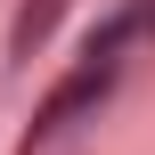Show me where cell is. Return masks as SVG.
Masks as SVG:
<instances>
[]
</instances>
